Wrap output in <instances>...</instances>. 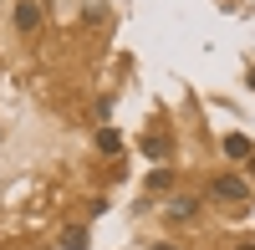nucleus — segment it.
Listing matches in <instances>:
<instances>
[{"label": "nucleus", "mask_w": 255, "mask_h": 250, "mask_svg": "<svg viewBox=\"0 0 255 250\" xmlns=\"http://www.w3.org/2000/svg\"><path fill=\"white\" fill-rule=\"evenodd\" d=\"M209 194H215V199H245V194H250V184H245L240 174H215Z\"/></svg>", "instance_id": "nucleus-1"}, {"label": "nucleus", "mask_w": 255, "mask_h": 250, "mask_svg": "<svg viewBox=\"0 0 255 250\" xmlns=\"http://www.w3.org/2000/svg\"><path fill=\"white\" fill-rule=\"evenodd\" d=\"M41 26V5L36 0H15V31H36Z\"/></svg>", "instance_id": "nucleus-2"}, {"label": "nucleus", "mask_w": 255, "mask_h": 250, "mask_svg": "<svg viewBox=\"0 0 255 250\" xmlns=\"http://www.w3.org/2000/svg\"><path fill=\"white\" fill-rule=\"evenodd\" d=\"M163 215H168V220H194V215H199V199H189V194H174V199L163 204Z\"/></svg>", "instance_id": "nucleus-3"}, {"label": "nucleus", "mask_w": 255, "mask_h": 250, "mask_svg": "<svg viewBox=\"0 0 255 250\" xmlns=\"http://www.w3.org/2000/svg\"><path fill=\"white\" fill-rule=\"evenodd\" d=\"M250 153H255V143H250L245 133H230V138H225V158H250Z\"/></svg>", "instance_id": "nucleus-4"}, {"label": "nucleus", "mask_w": 255, "mask_h": 250, "mask_svg": "<svg viewBox=\"0 0 255 250\" xmlns=\"http://www.w3.org/2000/svg\"><path fill=\"white\" fill-rule=\"evenodd\" d=\"M97 148L108 153V158H118V153H123V138H118L113 128H97Z\"/></svg>", "instance_id": "nucleus-5"}, {"label": "nucleus", "mask_w": 255, "mask_h": 250, "mask_svg": "<svg viewBox=\"0 0 255 250\" xmlns=\"http://www.w3.org/2000/svg\"><path fill=\"white\" fill-rule=\"evenodd\" d=\"M143 153L148 158H168V133H148L143 138Z\"/></svg>", "instance_id": "nucleus-6"}, {"label": "nucleus", "mask_w": 255, "mask_h": 250, "mask_svg": "<svg viewBox=\"0 0 255 250\" xmlns=\"http://www.w3.org/2000/svg\"><path fill=\"white\" fill-rule=\"evenodd\" d=\"M61 245H67V250H82V245H87V230H82V225H72V230L61 235Z\"/></svg>", "instance_id": "nucleus-7"}, {"label": "nucleus", "mask_w": 255, "mask_h": 250, "mask_svg": "<svg viewBox=\"0 0 255 250\" xmlns=\"http://www.w3.org/2000/svg\"><path fill=\"white\" fill-rule=\"evenodd\" d=\"M148 184H153V189H168V184H174V169H153V174H148Z\"/></svg>", "instance_id": "nucleus-8"}, {"label": "nucleus", "mask_w": 255, "mask_h": 250, "mask_svg": "<svg viewBox=\"0 0 255 250\" xmlns=\"http://www.w3.org/2000/svg\"><path fill=\"white\" fill-rule=\"evenodd\" d=\"M148 250H179V245H168V240H158V245H148Z\"/></svg>", "instance_id": "nucleus-9"}, {"label": "nucleus", "mask_w": 255, "mask_h": 250, "mask_svg": "<svg viewBox=\"0 0 255 250\" xmlns=\"http://www.w3.org/2000/svg\"><path fill=\"white\" fill-rule=\"evenodd\" d=\"M245 82H250V87H255V67H250V72H245Z\"/></svg>", "instance_id": "nucleus-10"}, {"label": "nucleus", "mask_w": 255, "mask_h": 250, "mask_svg": "<svg viewBox=\"0 0 255 250\" xmlns=\"http://www.w3.org/2000/svg\"><path fill=\"white\" fill-rule=\"evenodd\" d=\"M235 250H255V245H250V240H245V245H235Z\"/></svg>", "instance_id": "nucleus-11"}, {"label": "nucleus", "mask_w": 255, "mask_h": 250, "mask_svg": "<svg viewBox=\"0 0 255 250\" xmlns=\"http://www.w3.org/2000/svg\"><path fill=\"white\" fill-rule=\"evenodd\" d=\"M250 169H255V153H250Z\"/></svg>", "instance_id": "nucleus-12"}]
</instances>
